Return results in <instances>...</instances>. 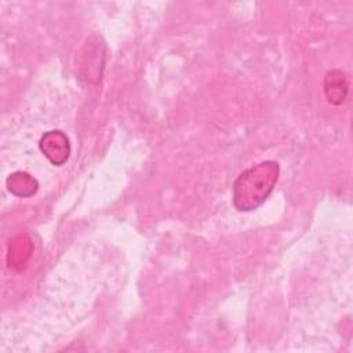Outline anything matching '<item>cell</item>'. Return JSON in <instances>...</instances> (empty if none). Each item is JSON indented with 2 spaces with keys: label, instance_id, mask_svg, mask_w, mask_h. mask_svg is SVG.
<instances>
[{
  "label": "cell",
  "instance_id": "cell-3",
  "mask_svg": "<svg viewBox=\"0 0 353 353\" xmlns=\"http://www.w3.org/2000/svg\"><path fill=\"white\" fill-rule=\"evenodd\" d=\"M324 91L328 102L339 105L343 102L347 92V83L345 74L339 70H332L325 76Z\"/></svg>",
  "mask_w": 353,
  "mask_h": 353
},
{
  "label": "cell",
  "instance_id": "cell-2",
  "mask_svg": "<svg viewBox=\"0 0 353 353\" xmlns=\"http://www.w3.org/2000/svg\"><path fill=\"white\" fill-rule=\"evenodd\" d=\"M40 149L54 165L63 164L70 153L69 139L62 131L46 132L40 139Z\"/></svg>",
  "mask_w": 353,
  "mask_h": 353
},
{
  "label": "cell",
  "instance_id": "cell-4",
  "mask_svg": "<svg viewBox=\"0 0 353 353\" xmlns=\"http://www.w3.org/2000/svg\"><path fill=\"white\" fill-rule=\"evenodd\" d=\"M37 181L26 172L18 171L7 178L8 190L18 197H29L37 190Z\"/></svg>",
  "mask_w": 353,
  "mask_h": 353
},
{
  "label": "cell",
  "instance_id": "cell-1",
  "mask_svg": "<svg viewBox=\"0 0 353 353\" xmlns=\"http://www.w3.org/2000/svg\"><path fill=\"white\" fill-rule=\"evenodd\" d=\"M279 164L262 161L239 175L233 185V204L239 211H252L265 203L279 178Z\"/></svg>",
  "mask_w": 353,
  "mask_h": 353
}]
</instances>
